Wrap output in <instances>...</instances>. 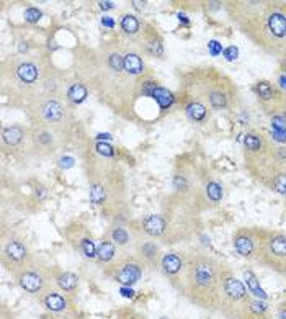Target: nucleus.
<instances>
[{"label":"nucleus","instance_id":"f257e3e1","mask_svg":"<svg viewBox=\"0 0 286 319\" xmlns=\"http://www.w3.org/2000/svg\"><path fill=\"white\" fill-rule=\"evenodd\" d=\"M226 270L221 262L209 255L193 257L188 264H185L182 293L203 309H218Z\"/></svg>","mask_w":286,"mask_h":319},{"label":"nucleus","instance_id":"f03ea898","mask_svg":"<svg viewBox=\"0 0 286 319\" xmlns=\"http://www.w3.org/2000/svg\"><path fill=\"white\" fill-rule=\"evenodd\" d=\"M219 311L227 319H266L268 306L250 291L231 270L224 272L221 288Z\"/></svg>","mask_w":286,"mask_h":319},{"label":"nucleus","instance_id":"7ed1b4c3","mask_svg":"<svg viewBox=\"0 0 286 319\" xmlns=\"http://www.w3.org/2000/svg\"><path fill=\"white\" fill-rule=\"evenodd\" d=\"M258 259L272 270L286 275V234H268L258 246Z\"/></svg>","mask_w":286,"mask_h":319},{"label":"nucleus","instance_id":"20e7f679","mask_svg":"<svg viewBox=\"0 0 286 319\" xmlns=\"http://www.w3.org/2000/svg\"><path fill=\"white\" fill-rule=\"evenodd\" d=\"M260 31L262 36L266 38L268 46H283L281 43H286V12L281 8H270L263 16Z\"/></svg>","mask_w":286,"mask_h":319},{"label":"nucleus","instance_id":"39448f33","mask_svg":"<svg viewBox=\"0 0 286 319\" xmlns=\"http://www.w3.org/2000/svg\"><path fill=\"white\" fill-rule=\"evenodd\" d=\"M18 285L30 295H38L46 288V278L38 270H23L18 273Z\"/></svg>","mask_w":286,"mask_h":319},{"label":"nucleus","instance_id":"423d86ee","mask_svg":"<svg viewBox=\"0 0 286 319\" xmlns=\"http://www.w3.org/2000/svg\"><path fill=\"white\" fill-rule=\"evenodd\" d=\"M236 252L240 257H245V259H252L255 254L258 252V246L260 242L257 241L255 236L250 231H240L234 236V241H232Z\"/></svg>","mask_w":286,"mask_h":319},{"label":"nucleus","instance_id":"0eeeda50","mask_svg":"<svg viewBox=\"0 0 286 319\" xmlns=\"http://www.w3.org/2000/svg\"><path fill=\"white\" fill-rule=\"evenodd\" d=\"M141 275H142V269L139 267V265L134 262H128V264L121 265V267L115 272L113 278L118 283H121L123 287H131L136 282H139Z\"/></svg>","mask_w":286,"mask_h":319},{"label":"nucleus","instance_id":"6e6552de","mask_svg":"<svg viewBox=\"0 0 286 319\" xmlns=\"http://www.w3.org/2000/svg\"><path fill=\"white\" fill-rule=\"evenodd\" d=\"M162 270L168 277H177L182 270H185V262L180 255L177 254H167L162 259Z\"/></svg>","mask_w":286,"mask_h":319},{"label":"nucleus","instance_id":"1a4fd4ad","mask_svg":"<svg viewBox=\"0 0 286 319\" xmlns=\"http://www.w3.org/2000/svg\"><path fill=\"white\" fill-rule=\"evenodd\" d=\"M5 257L13 264H22L26 257V247L20 241H10L5 247Z\"/></svg>","mask_w":286,"mask_h":319},{"label":"nucleus","instance_id":"9d476101","mask_svg":"<svg viewBox=\"0 0 286 319\" xmlns=\"http://www.w3.org/2000/svg\"><path fill=\"white\" fill-rule=\"evenodd\" d=\"M244 278H245V283H247V290L250 291V295H254L257 299H266L268 295L265 293V290L260 287V283H258L255 273L252 270H244Z\"/></svg>","mask_w":286,"mask_h":319},{"label":"nucleus","instance_id":"9b49d317","mask_svg":"<svg viewBox=\"0 0 286 319\" xmlns=\"http://www.w3.org/2000/svg\"><path fill=\"white\" fill-rule=\"evenodd\" d=\"M142 226H144V231L150 236H160L165 231V221L157 215H150L144 218Z\"/></svg>","mask_w":286,"mask_h":319},{"label":"nucleus","instance_id":"f8f14e48","mask_svg":"<svg viewBox=\"0 0 286 319\" xmlns=\"http://www.w3.org/2000/svg\"><path fill=\"white\" fill-rule=\"evenodd\" d=\"M44 306L52 313H62L67 309V299L66 296H62L61 293H48L44 298Z\"/></svg>","mask_w":286,"mask_h":319},{"label":"nucleus","instance_id":"ddd939ff","mask_svg":"<svg viewBox=\"0 0 286 319\" xmlns=\"http://www.w3.org/2000/svg\"><path fill=\"white\" fill-rule=\"evenodd\" d=\"M56 282H58V287L62 291H66V293H72V291H75L77 287H79V277L74 275V273H70V272L61 273Z\"/></svg>","mask_w":286,"mask_h":319},{"label":"nucleus","instance_id":"4468645a","mask_svg":"<svg viewBox=\"0 0 286 319\" xmlns=\"http://www.w3.org/2000/svg\"><path fill=\"white\" fill-rule=\"evenodd\" d=\"M62 115H64V110H62L61 103L56 100H51L43 106V117L49 121H59Z\"/></svg>","mask_w":286,"mask_h":319},{"label":"nucleus","instance_id":"2eb2a0df","mask_svg":"<svg viewBox=\"0 0 286 319\" xmlns=\"http://www.w3.org/2000/svg\"><path fill=\"white\" fill-rule=\"evenodd\" d=\"M18 77L22 79V81L25 84H33V82H36V79H38V69L34 64L31 63H23L18 66Z\"/></svg>","mask_w":286,"mask_h":319},{"label":"nucleus","instance_id":"dca6fc26","mask_svg":"<svg viewBox=\"0 0 286 319\" xmlns=\"http://www.w3.org/2000/svg\"><path fill=\"white\" fill-rule=\"evenodd\" d=\"M142 69H144V64H142V61L138 54H134V52H129V54L124 56V70H126L128 74H141Z\"/></svg>","mask_w":286,"mask_h":319},{"label":"nucleus","instance_id":"f3484780","mask_svg":"<svg viewBox=\"0 0 286 319\" xmlns=\"http://www.w3.org/2000/svg\"><path fill=\"white\" fill-rule=\"evenodd\" d=\"M152 99H156V102L159 103L160 108H168L172 103H174V93L170 90H167L164 87H157L154 93H152Z\"/></svg>","mask_w":286,"mask_h":319},{"label":"nucleus","instance_id":"a211bd4d","mask_svg":"<svg viewBox=\"0 0 286 319\" xmlns=\"http://www.w3.org/2000/svg\"><path fill=\"white\" fill-rule=\"evenodd\" d=\"M186 115H188V118L192 121H204L206 118V106L203 103H198V102H193L186 106Z\"/></svg>","mask_w":286,"mask_h":319},{"label":"nucleus","instance_id":"6ab92c4d","mask_svg":"<svg viewBox=\"0 0 286 319\" xmlns=\"http://www.w3.org/2000/svg\"><path fill=\"white\" fill-rule=\"evenodd\" d=\"M270 187H272L273 192L286 197V171H278V172H275L272 175Z\"/></svg>","mask_w":286,"mask_h":319},{"label":"nucleus","instance_id":"aec40b11","mask_svg":"<svg viewBox=\"0 0 286 319\" xmlns=\"http://www.w3.org/2000/svg\"><path fill=\"white\" fill-rule=\"evenodd\" d=\"M208 99H209V105L216 110H224L229 103V97L222 90H211Z\"/></svg>","mask_w":286,"mask_h":319},{"label":"nucleus","instance_id":"412c9836","mask_svg":"<svg viewBox=\"0 0 286 319\" xmlns=\"http://www.w3.org/2000/svg\"><path fill=\"white\" fill-rule=\"evenodd\" d=\"M244 146L249 153L258 154V153H262V149H263V141L260 136L254 135V133H249V135H245V138H244Z\"/></svg>","mask_w":286,"mask_h":319},{"label":"nucleus","instance_id":"4be33fe9","mask_svg":"<svg viewBox=\"0 0 286 319\" xmlns=\"http://www.w3.org/2000/svg\"><path fill=\"white\" fill-rule=\"evenodd\" d=\"M87 88L82 85V84H74V85H70L69 88V92H67V97H69V100L70 102H74V103H82L85 99H87Z\"/></svg>","mask_w":286,"mask_h":319},{"label":"nucleus","instance_id":"5701e85b","mask_svg":"<svg viewBox=\"0 0 286 319\" xmlns=\"http://www.w3.org/2000/svg\"><path fill=\"white\" fill-rule=\"evenodd\" d=\"M23 139V129L20 126H10L4 131V141L7 144L15 146Z\"/></svg>","mask_w":286,"mask_h":319},{"label":"nucleus","instance_id":"b1692460","mask_svg":"<svg viewBox=\"0 0 286 319\" xmlns=\"http://www.w3.org/2000/svg\"><path fill=\"white\" fill-rule=\"evenodd\" d=\"M115 252H116L115 251V244L108 242V241H103L100 246H98V249H97V257L102 262H110L115 257Z\"/></svg>","mask_w":286,"mask_h":319},{"label":"nucleus","instance_id":"393cba45","mask_svg":"<svg viewBox=\"0 0 286 319\" xmlns=\"http://www.w3.org/2000/svg\"><path fill=\"white\" fill-rule=\"evenodd\" d=\"M257 93L263 102H270L275 99V88L272 87L270 82H266V81H262L257 84Z\"/></svg>","mask_w":286,"mask_h":319},{"label":"nucleus","instance_id":"a878e982","mask_svg":"<svg viewBox=\"0 0 286 319\" xmlns=\"http://www.w3.org/2000/svg\"><path fill=\"white\" fill-rule=\"evenodd\" d=\"M121 28L124 33L128 34H134L139 31V22L134 15H124L121 18Z\"/></svg>","mask_w":286,"mask_h":319},{"label":"nucleus","instance_id":"bb28decb","mask_svg":"<svg viewBox=\"0 0 286 319\" xmlns=\"http://www.w3.org/2000/svg\"><path fill=\"white\" fill-rule=\"evenodd\" d=\"M204 192H206V197L213 203H218L222 198V187H221V183H218V182H208Z\"/></svg>","mask_w":286,"mask_h":319},{"label":"nucleus","instance_id":"cd10ccee","mask_svg":"<svg viewBox=\"0 0 286 319\" xmlns=\"http://www.w3.org/2000/svg\"><path fill=\"white\" fill-rule=\"evenodd\" d=\"M141 252H142V257L150 262V264H156L157 259H159V249L156 244H150V242H146L144 246L141 247Z\"/></svg>","mask_w":286,"mask_h":319},{"label":"nucleus","instance_id":"c85d7f7f","mask_svg":"<svg viewBox=\"0 0 286 319\" xmlns=\"http://www.w3.org/2000/svg\"><path fill=\"white\" fill-rule=\"evenodd\" d=\"M80 249H82L84 255L87 257V259H93V257H97V247L93 244L92 239H82V242H80Z\"/></svg>","mask_w":286,"mask_h":319},{"label":"nucleus","instance_id":"c756f323","mask_svg":"<svg viewBox=\"0 0 286 319\" xmlns=\"http://www.w3.org/2000/svg\"><path fill=\"white\" fill-rule=\"evenodd\" d=\"M90 200H92V203H97V205H100V203L105 201V189L102 187V185H92Z\"/></svg>","mask_w":286,"mask_h":319},{"label":"nucleus","instance_id":"7c9ffc66","mask_svg":"<svg viewBox=\"0 0 286 319\" xmlns=\"http://www.w3.org/2000/svg\"><path fill=\"white\" fill-rule=\"evenodd\" d=\"M41 16H43L41 10H38V8H34V7L26 8V12H25V20L28 23H38L41 20Z\"/></svg>","mask_w":286,"mask_h":319},{"label":"nucleus","instance_id":"2f4dec72","mask_svg":"<svg viewBox=\"0 0 286 319\" xmlns=\"http://www.w3.org/2000/svg\"><path fill=\"white\" fill-rule=\"evenodd\" d=\"M113 241L116 242V244H120V246H123V244H126L128 242V239H129V236H128V233L124 231L123 228H116L115 231H113Z\"/></svg>","mask_w":286,"mask_h":319},{"label":"nucleus","instance_id":"473e14b6","mask_svg":"<svg viewBox=\"0 0 286 319\" xmlns=\"http://www.w3.org/2000/svg\"><path fill=\"white\" fill-rule=\"evenodd\" d=\"M108 63H110V67L115 69V70L124 69V58H121L120 54H111L108 58Z\"/></svg>","mask_w":286,"mask_h":319},{"label":"nucleus","instance_id":"72a5a7b5","mask_svg":"<svg viewBox=\"0 0 286 319\" xmlns=\"http://www.w3.org/2000/svg\"><path fill=\"white\" fill-rule=\"evenodd\" d=\"M97 153L102 156H106V157H113L115 149L108 143H97Z\"/></svg>","mask_w":286,"mask_h":319},{"label":"nucleus","instance_id":"f704fd0d","mask_svg":"<svg viewBox=\"0 0 286 319\" xmlns=\"http://www.w3.org/2000/svg\"><path fill=\"white\" fill-rule=\"evenodd\" d=\"M156 88H157V84H156V82L147 81V82L142 84V93L147 95V97H152V93H154Z\"/></svg>","mask_w":286,"mask_h":319},{"label":"nucleus","instance_id":"c9c22d12","mask_svg":"<svg viewBox=\"0 0 286 319\" xmlns=\"http://www.w3.org/2000/svg\"><path fill=\"white\" fill-rule=\"evenodd\" d=\"M149 49H150V52H152V54H156V56H162L164 54V49H162V44H160L159 41H152L149 44Z\"/></svg>","mask_w":286,"mask_h":319},{"label":"nucleus","instance_id":"e433bc0d","mask_svg":"<svg viewBox=\"0 0 286 319\" xmlns=\"http://www.w3.org/2000/svg\"><path fill=\"white\" fill-rule=\"evenodd\" d=\"M74 157H69V156H66V157H61L59 159V165L62 167V169H70V167L74 165Z\"/></svg>","mask_w":286,"mask_h":319},{"label":"nucleus","instance_id":"4c0bfd02","mask_svg":"<svg viewBox=\"0 0 286 319\" xmlns=\"http://www.w3.org/2000/svg\"><path fill=\"white\" fill-rule=\"evenodd\" d=\"M208 48H209V52L213 56H218V54H221V44L218 43V41H209L208 43Z\"/></svg>","mask_w":286,"mask_h":319},{"label":"nucleus","instance_id":"58836bf2","mask_svg":"<svg viewBox=\"0 0 286 319\" xmlns=\"http://www.w3.org/2000/svg\"><path fill=\"white\" fill-rule=\"evenodd\" d=\"M174 187L177 190H182V189H186V180L183 179L182 175H177L175 179H174Z\"/></svg>","mask_w":286,"mask_h":319},{"label":"nucleus","instance_id":"ea45409f","mask_svg":"<svg viewBox=\"0 0 286 319\" xmlns=\"http://www.w3.org/2000/svg\"><path fill=\"white\" fill-rule=\"evenodd\" d=\"M224 56L229 59V61H232V59H236L237 58V48H234V46H231V48H227L226 51H224Z\"/></svg>","mask_w":286,"mask_h":319},{"label":"nucleus","instance_id":"a19ab883","mask_svg":"<svg viewBox=\"0 0 286 319\" xmlns=\"http://www.w3.org/2000/svg\"><path fill=\"white\" fill-rule=\"evenodd\" d=\"M120 293L124 296V298H132L134 296V290L131 287H121L120 288Z\"/></svg>","mask_w":286,"mask_h":319},{"label":"nucleus","instance_id":"79ce46f5","mask_svg":"<svg viewBox=\"0 0 286 319\" xmlns=\"http://www.w3.org/2000/svg\"><path fill=\"white\" fill-rule=\"evenodd\" d=\"M273 138L276 141H286V131L284 129H273Z\"/></svg>","mask_w":286,"mask_h":319},{"label":"nucleus","instance_id":"37998d69","mask_svg":"<svg viewBox=\"0 0 286 319\" xmlns=\"http://www.w3.org/2000/svg\"><path fill=\"white\" fill-rule=\"evenodd\" d=\"M38 139H40V143H43V144H49L51 141H52V138H51V135H49L48 131L41 133V135L38 136Z\"/></svg>","mask_w":286,"mask_h":319},{"label":"nucleus","instance_id":"c03bdc74","mask_svg":"<svg viewBox=\"0 0 286 319\" xmlns=\"http://www.w3.org/2000/svg\"><path fill=\"white\" fill-rule=\"evenodd\" d=\"M102 25L106 26V28H113V26H115V20L111 18V16H103V18H102Z\"/></svg>","mask_w":286,"mask_h":319},{"label":"nucleus","instance_id":"a18cd8bd","mask_svg":"<svg viewBox=\"0 0 286 319\" xmlns=\"http://www.w3.org/2000/svg\"><path fill=\"white\" fill-rule=\"evenodd\" d=\"M110 139H111V135H108V133H100V135H97L98 143H105V141H110Z\"/></svg>","mask_w":286,"mask_h":319},{"label":"nucleus","instance_id":"49530a36","mask_svg":"<svg viewBox=\"0 0 286 319\" xmlns=\"http://www.w3.org/2000/svg\"><path fill=\"white\" fill-rule=\"evenodd\" d=\"M278 317L280 319H286V301H284V303H281L280 308H278Z\"/></svg>","mask_w":286,"mask_h":319},{"label":"nucleus","instance_id":"de8ad7c7","mask_svg":"<svg viewBox=\"0 0 286 319\" xmlns=\"http://www.w3.org/2000/svg\"><path fill=\"white\" fill-rule=\"evenodd\" d=\"M100 8L102 10H111V8H115V4L113 2H100Z\"/></svg>","mask_w":286,"mask_h":319},{"label":"nucleus","instance_id":"09e8293b","mask_svg":"<svg viewBox=\"0 0 286 319\" xmlns=\"http://www.w3.org/2000/svg\"><path fill=\"white\" fill-rule=\"evenodd\" d=\"M280 85H281V88H284V90H286V76L280 77Z\"/></svg>","mask_w":286,"mask_h":319},{"label":"nucleus","instance_id":"8fccbe9b","mask_svg":"<svg viewBox=\"0 0 286 319\" xmlns=\"http://www.w3.org/2000/svg\"><path fill=\"white\" fill-rule=\"evenodd\" d=\"M178 18H180V22H182V23H185V25H188V18H186V16H185V15H182V13H180V15H178Z\"/></svg>","mask_w":286,"mask_h":319},{"label":"nucleus","instance_id":"3c124183","mask_svg":"<svg viewBox=\"0 0 286 319\" xmlns=\"http://www.w3.org/2000/svg\"><path fill=\"white\" fill-rule=\"evenodd\" d=\"M132 5L138 8V10H141L142 7H144V2H132Z\"/></svg>","mask_w":286,"mask_h":319},{"label":"nucleus","instance_id":"603ef678","mask_svg":"<svg viewBox=\"0 0 286 319\" xmlns=\"http://www.w3.org/2000/svg\"><path fill=\"white\" fill-rule=\"evenodd\" d=\"M40 197H41V198L44 197V190H43V187H41V190H40Z\"/></svg>","mask_w":286,"mask_h":319},{"label":"nucleus","instance_id":"864d4df0","mask_svg":"<svg viewBox=\"0 0 286 319\" xmlns=\"http://www.w3.org/2000/svg\"><path fill=\"white\" fill-rule=\"evenodd\" d=\"M284 66H286V63H284Z\"/></svg>","mask_w":286,"mask_h":319}]
</instances>
